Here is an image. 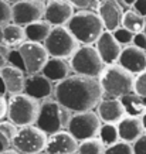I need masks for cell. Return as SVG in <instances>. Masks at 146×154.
<instances>
[{
  "label": "cell",
  "instance_id": "cell-13",
  "mask_svg": "<svg viewBox=\"0 0 146 154\" xmlns=\"http://www.w3.org/2000/svg\"><path fill=\"white\" fill-rule=\"evenodd\" d=\"M74 16V6L68 0H50L46 9L44 17L51 26H67L70 19Z\"/></svg>",
  "mask_w": 146,
  "mask_h": 154
},
{
  "label": "cell",
  "instance_id": "cell-49",
  "mask_svg": "<svg viewBox=\"0 0 146 154\" xmlns=\"http://www.w3.org/2000/svg\"><path fill=\"white\" fill-rule=\"evenodd\" d=\"M75 154H77V153H75Z\"/></svg>",
  "mask_w": 146,
  "mask_h": 154
},
{
  "label": "cell",
  "instance_id": "cell-22",
  "mask_svg": "<svg viewBox=\"0 0 146 154\" xmlns=\"http://www.w3.org/2000/svg\"><path fill=\"white\" fill-rule=\"evenodd\" d=\"M27 40L26 37V30L23 26L17 23H7L2 27V42H5L9 47L20 45Z\"/></svg>",
  "mask_w": 146,
  "mask_h": 154
},
{
  "label": "cell",
  "instance_id": "cell-12",
  "mask_svg": "<svg viewBox=\"0 0 146 154\" xmlns=\"http://www.w3.org/2000/svg\"><path fill=\"white\" fill-rule=\"evenodd\" d=\"M78 143L68 130H60L48 136L44 151L47 154H75Z\"/></svg>",
  "mask_w": 146,
  "mask_h": 154
},
{
  "label": "cell",
  "instance_id": "cell-8",
  "mask_svg": "<svg viewBox=\"0 0 146 154\" xmlns=\"http://www.w3.org/2000/svg\"><path fill=\"white\" fill-rule=\"evenodd\" d=\"M48 134H46L36 125L21 126L11 140V144L21 154H37L46 150Z\"/></svg>",
  "mask_w": 146,
  "mask_h": 154
},
{
  "label": "cell",
  "instance_id": "cell-28",
  "mask_svg": "<svg viewBox=\"0 0 146 154\" xmlns=\"http://www.w3.org/2000/svg\"><path fill=\"white\" fill-rule=\"evenodd\" d=\"M105 154H133V147L128 141L119 140L115 144L108 146L105 150Z\"/></svg>",
  "mask_w": 146,
  "mask_h": 154
},
{
  "label": "cell",
  "instance_id": "cell-6",
  "mask_svg": "<svg viewBox=\"0 0 146 154\" xmlns=\"http://www.w3.org/2000/svg\"><path fill=\"white\" fill-rule=\"evenodd\" d=\"M70 64L71 69L75 74L92 78H98L106 65L99 55L97 47L92 44H84L82 47H78V50L70 58Z\"/></svg>",
  "mask_w": 146,
  "mask_h": 154
},
{
  "label": "cell",
  "instance_id": "cell-38",
  "mask_svg": "<svg viewBox=\"0 0 146 154\" xmlns=\"http://www.w3.org/2000/svg\"><path fill=\"white\" fill-rule=\"evenodd\" d=\"M133 9L139 14H142L143 17H146V0H136L133 3Z\"/></svg>",
  "mask_w": 146,
  "mask_h": 154
},
{
  "label": "cell",
  "instance_id": "cell-32",
  "mask_svg": "<svg viewBox=\"0 0 146 154\" xmlns=\"http://www.w3.org/2000/svg\"><path fill=\"white\" fill-rule=\"evenodd\" d=\"M11 16H13V11H11L10 3L6 0H0V27L10 23Z\"/></svg>",
  "mask_w": 146,
  "mask_h": 154
},
{
  "label": "cell",
  "instance_id": "cell-39",
  "mask_svg": "<svg viewBox=\"0 0 146 154\" xmlns=\"http://www.w3.org/2000/svg\"><path fill=\"white\" fill-rule=\"evenodd\" d=\"M10 143H11V141H10L6 136H3L2 133H0V153H2V151H6V150L9 149Z\"/></svg>",
  "mask_w": 146,
  "mask_h": 154
},
{
  "label": "cell",
  "instance_id": "cell-30",
  "mask_svg": "<svg viewBox=\"0 0 146 154\" xmlns=\"http://www.w3.org/2000/svg\"><path fill=\"white\" fill-rule=\"evenodd\" d=\"M133 92H136L143 99H146V69L135 76V81H133Z\"/></svg>",
  "mask_w": 146,
  "mask_h": 154
},
{
  "label": "cell",
  "instance_id": "cell-2",
  "mask_svg": "<svg viewBox=\"0 0 146 154\" xmlns=\"http://www.w3.org/2000/svg\"><path fill=\"white\" fill-rule=\"evenodd\" d=\"M98 81L105 98H121L133 91L135 76L119 64H108L98 76Z\"/></svg>",
  "mask_w": 146,
  "mask_h": 154
},
{
  "label": "cell",
  "instance_id": "cell-29",
  "mask_svg": "<svg viewBox=\"0 0 146 154\" xmlns=\"http://www.w3.org/2000/svg\"><path fill=\"white\" fill-rule=\"evenodd\" d=\"M112 33L121 45H129V44H132L133 37H135V33H132L131 30H128V28L123 27V26L118 27L116 30H113Z\"/></svg>",
  "mask_w": 146,
  "mask_h": 154
},
{
  "label": "cell",
  "instance_id": "cell-3",
  "mask_svg": "<svg viewBox=\"0 0 146 154\" xmlns=\"http://www.w3.org/2000/svg\"><path fill=\"white\" fill-rule=\"evenodd\" d=\"M67 27L81 44H94L104 33L105 26L99 14L90 10H80L67 23Z\"/></svg>",
  "mask_w": 146,
  "mask_h": 154
},
{
  "label": "cell",
  "instance_id": "cell-18",
  "mask_svg": "<svg viewBox=\"0 0 146 154\" xmlns=\"http://www.w3.org/2000/svg\"><path fill=\"white\" fill-rule=\"evenodd\" d=\"M52 92V82L44 75L33 74L28 78H26V86H24V94L28 96L37 99V100H44L47 99Z\"/></svg>",
  "mask_w": 146,
  "mask_h": 154
},
{
  "label": "cell",
  "instance_id": "cell-44",
  "mask_svg": "<svg viewBox=\"0 0 146 154\" xmlns=\"http://www.w3.org/2000/svg\"><path fill=\"white\" fill-rule=\"evenodd\" d=\"M142 122H143V126H145V130H146V112H145V115L142 116Z\"/></svg>",
  "mask_w": 146,
  "mask_h": 154
},
{
  "label": "cell",
  "instance_id": "cell-9",
  "mask_svg": "<svg viewBox=\"0 0 146 154\" xmlns=\"http://www.w3.org/2000/svg\"><path fill=\"white\" fill-rule=\"evenodd\" d=\"M101 126L102 120L99 119L98 113L92 110H85V112H77L71 116L67 130L78 141H82L91 137H97Z\"/></svg>",
  "mask_w": 146,
  "mask_h": 154
},
{
  "label": "cell",
  "instance_id": "cell-4",
  "mask_svg": "<svg viewBox=\"0 0 146 154\" xmlns=\"http://www.w3.org/2000/svg\"><path fill=\"white\" fill-rule=\"evenodd\" d=\"M71 110L62 106L57 99H46L40 103V110L36 120V126L41 129L46 134H52L68 127L71 120Z\"/></svg>",
  "mask_w": 146,
  "mask_h": 154
},
{
  "label": "cell",
  "instance_id": "cell-47",
  "mask_svg": "<svg viewBox=\"0 0 146 154\" xmlns=\"http://www.w3.org/2000/svg\"><path fill=\"white\" fill-rule=\"evenodd\" d=\"M37 154H47V153H37Z\"/></svg>",
  "mask_w": 146,
  "mask_h": 154
},
{
  "label": "cell",
  "instance_id": "cell-46",
  "mask_svg": "<svg viewBox=\"0 0 146 154\" xmlns=\"http://www.w3.org/2000/svg\"><path fill=\"white\" fill-rule=\"evenodd\" d=\"M143 33L146 34V23H145V27H143Z\"/></svg>",
  "mask_w": 146,
  "mask_h": 154
},
{
  "label": "cell",
  "instance_id": "cell-7",
  "mask_svg": "<svg viewBox=\"0 0 146 154\" xmlns=\"http://www.w3.org/2000/svg\"><path fill=\"white\" fill-rule=\"evenodd\" d=\"M50 57L58 58H71L72 54L78 50L80 41L74 37L67 26H52L48 37L44 41Z\"/></svg>",
  "mask_w": 146,
  "mask_h": 154
},
{
  "label": "cell",
  "instance_id": "cell-23",
  "mask_svg": "<svg viewBox=\"0 0 146 154\" xmlns=\"http://www.w3.org/2000/svg\"><path fill=\"white\" fill-rule=\"evenodd\" d=\"M121 102H122L125 112L128 116H136L142 117L146 112V99H143L141 95L136 92H129V94L121 96Z\"/></svg>",
  "mask_w": 146,
  "mask_h": 154
},
{
  "label": "cell",
  "instance_id": "cell-27",
  "mask_svg": "<svg viewBox=\"0 0 146 154\" xmlns=\"http://www.w3.org/2000/svg\"><path fill=\"white\" fill-rule=\"evenodd\" d=\"M99 139L104 141V144L108 147L111 144H115L116 141H119V133H118V126L115 123H104L101 129H99Z\"/></svg>",
  "mask_w": 146,
  "mask_h": 154
},
{
  "label": "cell",
  "instance_id": "cell-17",
  "mask_svg": "<svg viewBox=\"0 0 146 154\" xmlns=\"http://www.w3.org/2000/svg\"><path fill=\"white\" fill-rule=\"evenodd\" d=\"M98 14L104 21L105 28L109 31H113L122 26L123 11L116 0H102V3L99 5Z\"/></svg>",
  "mask_w": 146,
  "mask_h": 154
},
{
  "label": "cell",
  "instance_id": "cell-37",
  "mask_svg": "<svg viewBox=\"0 0 146 154\" xmlns=\"http://www.w3.org/2000/svg\"><path fill=\"white\" fill-rule=\"evenodd\" d=\"M68 2L74 7H78V9H87L94 3V0H68Z\"/></svg>",
  "mask_w": 146,
  "mask_h": 154
},
{
  "label": "cell",
  "instance_id": "cell-48",
  "mask_svg": "<svg viewBox=\"0 0 146 154\" xmlns=\"http://www.w3.org/2000/svg\"><path fill=\"white\" fill-rule=\"evenodd\" d=\"M41 2H43V0H41Z\"/></svg>",
  "mask_w": 146,
  "mask_h": 154
},
{
  "label": "cell",
  "instance_id": "cell-16",
  "mask_svg": "<svg viewBox=\"0 0 146 154\" xmlns=\"http://www.w3.org/2000/svg\"><path fill=\"white\" fill-rule=\"evenodd\" d=\"M98 116L104 123H119L126 116L119 98H102L98 103Z\"/></svg>",
  "mask_w": 146,
  "mask_h": 154
},
{
  "label": "cell",
  "instance_id": "cell-20",
  "mask_svg": "<svg viewBox=\"0 0 146 154\" xmlns=\"http://www.w3.org/2000/svg\"><path fill=\"white\" fill-rule=\"evenodd\" d=\"M0 76L5 81L7 92L10 95L24 92V86H26L24 71L9 64V65H5L3 68H0Z\"/></svg>",
  "mask_w": 146,
  "mask_h": 154
},
{
  "label": "cell",
  "instance_id": "cell-11",
  "mask_svg": "<svg viewBox=\"0 0 146 154\" xmlns=\"http://www.w3.org/2000/svg\"><path fill=\"white\" fill-rule=\"evenodd\" d=\"M44 9L46 6L41 0H19L11 6V20L20 26H27L33 21L41 20L44 17Z\"/></svg>",
  "mask_w": 146,
  "mask_h": 154
},
{
  "label": "cell",
  "instance_id": "cell-26",
  "mask_svg": "<svg viewBox=\"0 0 146 154\" xmlns=\"http://www.w3.org/2000/svg\"><path fill=\"white\" fill-rule=\"evenodd\" d=\"M105 150H106V146L101 139L91 137L78 143L77 154H105Z\"/></svg>",
  "mask_w": 146,
  "mask_h": 154
},
{
  "label": "cell",
  "instance_id": "cell-19",
  "mask_svg": "<svg viewBox=\"0 0 146 154\" xmlns=\"http://www.w3.org/2000/svg\"><path fill=\"white\" fill-rule=\"evenodd\" d=\"M116 126H118L119 140L128 141V143H133L143 133H146L142 117L128 116L126 115L119 123H116Z\"/></svg>",
  "mask_w": 146,
  "mask_h": 154
},
{
  "label": "cell",
  "instance_id": "cell-34",
  "mask_svg": "<svg viewBox=\"0 0 146 154\" xmlns=\"http://www.w3.org/2000/svg\"><path fill=\"white\" fill-rule=\"evenodd\" d=\"M133 154H146V133L138 139V140L133 141Z\"/></svg>",
  "mask_w": 146,
  "mask_h": 154
},
{
  "label": "cell",
  "instance_id": "cell-43",
  "mask_svg": "<svg viewBox=\"0 0 146 154\" xmlns=\"http://www.w3.org/2000/svg\"><path fill=\"white\" fill-rule=\"evenodd\" d=\"M136 0H123V3L126 6H133V3H135Z\"/></svg>",
  "mask_w": 146,
  "mask_h": 154
},
{
  "label": "cell",
  "instance_id": "cell-40",
  "mask_svg": "<svg viewBox=\"0 0 146 154\" xmlns=\"http://www.w3.org/2000/svg\"><path fill=\"white\" fill-rule=\"evenodd\" d=\"M5 65H7V57L0 52V68H3Z\"/></svg>",
  "mask_w": 146,
  "mask_h": 154
},
{
  "label": "cell",
  "instance_id": "cell-1",
  "mask_svg": "<svg viewBox=\"0 0 146 154\" xmlns=\"http://www.w3.org/2000/svg\"><path fill=\"white\" fill-rule=\"evenodd\" d=\"M54 94L57 100L72 113L92 110L104 98L98 78L78 74L60 81L54 88Z\"/></svg>",
  "mask_w": 146,
  "mask_h": 154
},
{
  "label": "cell",
  "instance_id": "cell-45",
  "mask_svg": "<svg viewBox=\"0 0 146 154\" xmlns=\"http://www.w3.org/2000/svg\"><path fill=\"white\" fill-rule=\"evenodd\" d=\"M6 2H9V3H16V2H19V0H6Z\"/></svg>",
  "mask_w": 146,
  "mask_h": 154
},
{
  "label": "cell",
  "instance_id": "cell-33",
  "mask_svg": "<svg viewBox=\"0 0 146 154\" xmlns=\"http://www.w3.org/2000/svg\"><path fill=\"white\" fill-rule=\"evenodd\" d=\"M7 62H9L10 65H14L20 68L21 71L26 72V66H24V61L21 58V54H20L19 50H10L9 55H7Z\"/></svg>",
  "mask_w": 146,
  "mask_h": 154
},
{
  "label": "cell",
  "instance_id": "cell-10",
  "mask_svg": "<svg viewBox=\"0 0 146 154\" xmlns=\"http://www.w3.org/2000/svg\"><path fill=\"white\" fill-rule=\"evenodd\" d=\"M17 50L20 51L21 58L24 61L26 72H28L30 75L41 72L50 58V54H48L46 45L37 41L26 40L23 44H20Z\"/></svg>",
  "mask_w": 146,
  "mask_h": 154
},
{
  "label": "cell",
  "instance_id": "cell-14",
  "mask_svg": "<svg viewBox=\"0 0 146 154\" xmlns=\"http://www.w3.org/2000/svg\"><path fill=\"white\" fill-rule=\"evenodd\" d=\"M119 65H122L125 69L138 75L146 69V51L136 45H125L119 55Z\"/></svg>",
  "mask_w": 146,
  "mask_h": 154
},
{
  "label": "cell",
  "instance_id": "cell-15",
  "mask_svg": "<svg viewBox=\"0 0 146 154\" xmlns=\"http://www.w3.org/2000/svg\"><path fill=\"white\" fill-rule=\"evenodd\" d=\"M97 50H98L99 55L102 58L105 64H115L116 61L119 60V55H121V44L118 42V40L115 38L112 31H104V33L99 35V38L97 40Z\"/></svg>",
  "mask_w": 146,
  "mask_h": 154
},
{
  "label": "cell",
  "instance_id": "cell-25",
  "mask_svg": "<svg viewBox=\"0 0 146 154\" xmlns=\"http://www.w3.org/2000/svg\"><path fill=\"white\" fill-rule=\"evenodd\" d=\"M145 17L139 14L136 10H128L123 13L122 17V26L126 27L128 30H131L132 33H141L143 31V27H145Z\"/></svg>",
  "mask_w": 146,
  "mask_h": 154
},
{
  "label": "cell",
  "instance_id": "cell-24",
  "mask_svg": "<svg viewBox=\"0 0 146 154\" xmlns=\"http://www.w3.org/2000/svg\"><path fill=\"white\" fill-rule=\"evenodd\" d=\"M52 26L48 23L47 20H37L33 23L27 24L24 30H26V37L30 41H37V42H43L46 41V38L48 37V34L51 31Z\"/></svg>",
  "mask_w": 146,
  "mask_h": 154
},
{
  "label": "cell",
  "instance_id": "cell-35",
  "mask_svg": "<svg viewBox=\"0 0 146 154\" xmlns=\"http://www.w3.org/2000/svg\"><path fill=\"white\" fill-rule=\"evenodd\" d=\"M132 44L146 51V34L143 33V31H141V33H136V34H135V37H133Z\"/></svg>",
  "mask_w": 146,
  "mask_h": 154
},
{
  "label": "cell",
  "instance_id": "cell-31",
  "mask_svg": "<svg viewBox=\"0 0 146 154\" xmlns=\"http://www.w3.org/2000/svg\"><path fill=\"white\" fill-rule=\"evenodd\" d=\"M19 130V126H16L13 122L10 120H0V133L6 136L10 141L14 139V136Z\"/></svg>",
  "mask_w": 146,
  "mask_h": 154
},
{
  "label": "cell",
  "instance_id": "cell-5",
  "mask_svg": "<svg viewBox=\"0 0 146 154\" xmlns=\"http://www.w3.org/2000/svg\"><path fill=\"white\" fill-rule=\"evenodd\" d=\"M7 102H9L7 117L10 122H13L19 127L36 125L38 110H40V102L37 99L21 92V94L10 95Z\"/></svg>",
  "mask_w": 146,
  "mask_h": 154
},
{
  "label": "cell",
  "instance_id": "cell-42",
  "mask_svg": "<svg viewBox=\"0 0 146 154\" xmlns=\"http://www.w3.org/2000/svg\"><path fill=\"white\" fill-rule=\"evenodd\" d=\"M0 154H21V153H20V151H17V150L14 151V150H9V149H7L6 151H2Z\"/></svg>",
  "mask_w": 146,
  "mask_h": 154
},
{
  "label": "cell",
  "instance_id": "cell-21",
  "mask_svg": "<svg viewBox=\"0 0 146 154\" xmlns=\"http://www.w3.org/2000/svg\"><path fill=\"white\" fill-rule=\"evenodd\" d=\"M71 64H68L65 58H58V57H51L48 58L47 64L44 65L41 74L47 76L51 82H60L70 76Z\"/></svg>",
  "mask_w": 146,
  "mask_h": 154
},
{
  "label": "cell",
  "instance_id": "cell-41",
  "mask_svg": "<svg viewBox=\"0 0 146 154\" xmlns=\"http://www.w3.org/2000/svg\"><path fill=\"white\" fill-rule=\"evenodd\" d=\"M6 92H7V88H6V84H5V81L2 79V76H0V94H3V95H5Z\"/></svg>",
  "mask_w": 146,
  "mask_h": 154
},
{
  "label": "cell",
  "instance_id": "cell-36",
  "mask_svg": "<svg viewBox=\"0 0 146 154\" xmlns=\"http://www.w3.org/2000/svg\"><path fill=\"white\" fill-rule=\"evenodd\" d=\"M7 110H9V102L5 98V95L0 94V120H3L7 116Z\"/></svg>",
  "mask_w": 146,
  "mask_h": 154
}]
</instances>
